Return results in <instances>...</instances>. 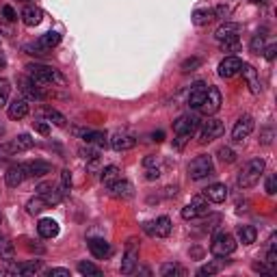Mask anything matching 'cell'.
I'll return each instance as SVG.
<instances>
[{
    "mask_svg": "<svg viewBox=\"0 0 277 277\" xmlns=\"http://www.w3.org/2000/svg\"><path fill=\"white\" fill-rule=\"evenodd\" d=\"M213 18H215V13L210 9H197L193 13V24L195 26H208L210 22H213Z\"/></svg>",
    "mask_w": 277,
    "mask_h": 277,
    "instance_id": "obj_32",
    "label": "cell"
},
{
    "mask_svg": "<svg viewBox=\"0 0 277 277\" xmlns=\"http://www.w3.org/2000/svg\"><path fill=\"white\" fill-rule=\"evenodd\" d=\"M143 230L148 232L150 236H158V238H167L171 234V219L169 217H158L156 221L145 223Z\"/></svg>",
    "mask_w": 277,
    "mask_h": 277,
    "instance_id": "obj_10",
    "label": "cell"
},
{
    "mask_svg": "<svg viewBox=\"0 0 277 277\" xmlns=\"http://www.w3.org/2000/svg\"><path fill=\"white\" fill-rule=\"evenodd\" d=\"M78 134L83 136L87 143H98L100 148H102V145H106V134L98 132V130H83V132H78Z\"/></svg>",
    "mask_w": 277,
    "mask_h": 277,
    "instance_id": "obj_33",
    "label": "cell"
},
{
    "mask_svg": "<svg viewBox=\"0 0 277 277\" xmlns=\"http://www.w3.org/2000/svg\"><path fill=\"white\" fill-rule=\"evenodd\" d=\"M26 178H28L26 176V167L22 163L11 165L9 169H7V173H5V182H7V186H9V188H18Z\"/></svg>",
    "mask_w": 277,
    "mask_h": 277,
    "instance_id": "obj_14",
    "label": "cell"
},
{
    "mask_svg": "<svg viewBox=\"0 0 277 277\" xmlns=\"http://www.w3.org/2000/svg\"><path fill=\"white\" fill-rule=\"evenodd\" d=\"M80 154H83V158H87V160H93V158H98V150H80Z\"/></svg>",
    "mask_w": 277,
    "mask_h": 277,
    "instance_id": "obj_53",
    "label": "cell"
},
{
    "mask_svg": "<svg viewBox=\"0 0 277 277\" xmlns=\"http://www.w3.org/2000/svg\"><path fill=\"white\" fill-rule=\"evenodd\" d=\"M7 115H9V119H13V121L24 119L26 115H28V102L24 98L13 100L11 104H9V108H7Z\"/></svg>",
    "mask_w": 277,
    "mask_h": 277,
    "instance_id": "obj_20",
    "label": "cell"
},
{
    "mask_svg": "<svg viewBox=\"0 0 277 277\" xmlns=\"http://www.w3.org/2000/svg\"><path fill=\"white\" fill-rule=\"evenodd\" d=\"M275 54H277V46H275V43H271L268 48H264V56H266V61H275Z\"/></svg>",
    "mask_w": 277,
    "mask_h": 277,
    "instance_id": "obj_52",
    "label": "cell"
},
{
    "mask_svg": "<svg viewBox=\"0 0 277 277\" xmlns=\"http://www.w3.org/2000/svg\"><path fill=\"white\" fill-rule=\"evenodd\" d=\"M158 165V158L156 156H148V158H143V167H154Z\"/></svg>",
    "mask_w": 277,
    "mask_h": 277,
    "instance_id": "obj_56",
    "label": "cell"
},
{
    "mask_svg": "<svg viewBox=\"0 0 277 277\" xmlns=\"http://www.w3.org/2000/svg\"><path fill=\"white\" fill-rule=\"evenodd\" d=\"M20 18H22V22H24L28 28H33V26H37L39 22L43 20V11L39 9V7H24Z\"/></svg>",
    "mask_w": 277,
    "mask_h": 277,
    "instance_id": "obj_22",
    "label": "cell"
},
{
    "mask_svg": "<svg viewBox=\"0 0 277 277\" xmlns=\"http://www.w3.org/2000/svg\"><path fill=\"white\" fill-rule=\"evenodd\" d=\"M240 65H243V61H240L238 56H225V59L219 63V76H221V78L236 76L240 72Z\"/></svg>",
    "mask_w": 277,
    "mask_h": 277,
    "instance_id": "obj_16",
    "label": "cell"
},
{
    "mask_svg": "<svg viewBox=\"0 0 277 277\" xmlns=\"http://www.w3.org/2000/svg\"><path fill=\"white\" fill-rule=\"evenodd\" d=\"M3 20H7V22H16V20H18L16 9H13V7H9V5H5V7H3Z\"/></svg>",
    "mask_w": 277,
    "mask_h": 277,
    "instance_id": "obj_46",
    "label": "cell"
},
{
    "mask_svg": "<svg viewBox=\"0 0 277 277\" xmlns=\"http://www.w3.org/2000/svg\"><path fill=\"white\" fill-rule=\"evenodd\" d=\"M43 117H46L50 123H54V126H59V128H65L67 126V119H65V115H61L59 111H56V108H43Z\"/></svg>",
    "mask_w": 277,
    "mask_h": 277,
    "instance_id": "obj_28",
    "label": "cell"
},
{
    "mask_svg": "<svg viewBox=\"0 0 277 277\" xmlns=\"http://www.w3.org/2000/svg\"><path fill=\"white\" fill-rule=\"evenodd\" d=\"M236 245L238 243L232 234H228V232H217L213 236V243H210V251H213L217 258H225L236 251Z\"/></svg>",
    "mask_w": 277,
    "mask_h": 277,
    "instance_id": "obj_4",
    "label": "cell"
},
{
    "mask_svg": "<svg viewBox=\"0 0 277 277\" xmlns=\"http://www.w3.org/2000/svg\"><path fill=\"white\" fill-rule=\"evenodd\" d=\"M24 3H31V0H24Z\"/></svg>",
    "mask_w": 277,
    "mask_h": 277,
    "instance_id": "obj_63",
    "label": "cell"
},
{
    "mask_svg": "<svg viewBox=\"0 0 277 277\" xmlns=\"http://www.w3.org/2000/svg\"><path fill=\"white\" fill-rule=\"evenodd\" d=\"M203 197L213 203H223L228 199V186L221 184V182H217V184H210L206 191H203Z\"/></svg>",
    "mask_w": 277,
    "mask_h": 277,
    "instance_id": "obj_17",
    "label": "cell"
},
{
    "mask_svg": "<svg viewBox=\"0 0 277 277\" xmlns=\"http://www.w3.org/2000/svg\"><path fill=\"white\" fill-rule=\"evenodd\" d=\"M5 132V126H0V134H3Z\"/></svg>",
    "mask_w": 277,
    "mask_h": 277,
    "instance_id": "obj_61",
    "label": "cell"
},
{
    "mask_svg": "<svg viewBox=\"0 0 277 277\" xmlns=\"http://www.w3.org/2000/svg\"><path fill=\"white\" fill-rule=\"evenodd\" d=\"M13 152H24V150H31L35 145V138L31 134H18L13 138Z\"/></svg>",
    "mask_w": 277,
    "mask_h": 277,
    "instance_id": "obj_31",
    "label": "cell"
},
{
    "mask_svg": "<svg viewBox=\"0 0 277 277\" xmlns=\"http://www.w3.org/2000/svg\"><path fill=\"white\" fill-rule=\"evenodd\" d=\"M253 126H256V121H253L251 115H243L236 123H234V128H232V141H245L247 136H249L253 132Z\"/></svg>",
    "mask_w": 277,
    "mask_h": 277,
    "instance_id": "obj_9",
    "label": "cell"
},
{
    "mask_svg": "<svg viewBox=\"0 0 277 277\" xmlns=\"http://www.w3.org/2000/svg\"><path fill=\"white\" fill-rule=\"evenodd\" d=\"M35 130H37L39 134H48L50 132V126L43 119H37V121H35Z\"/></svg>",
    "mask_w": 277,
    "mask_h": 277,
    "instance_id": "obj_50",
    "label": "cell"
},
{
    "mask_svg": "<svg viewBox=\"0 0 277 277\" xmlns=\"http://www.w3.org/2000/svg\"><path fill=\"white\" fill-rule=\"evenodd\" d=\"M9 93H11V83L7 78H0V106H7Z\"/></svg>",
    "mask_w": 277,
    "mask_h": 277,
    "instance_id": "obj_37",
    "label": "cell"
},
{
    "mask_svg": "<svg viewBox=\"0 0 277 277\" xmlns=\"http://www.w3.org/2000/svg\"><path fill=\"white\" fill-rule=\"evenodd\" d=\"M217 156L221 158V163H225V165H232V163H234V160H236V152L232 150V148H219Z\"/></svg>",
    "mask_w": 277,
    "mask_h": 277,
    "instance_id": "obj_38",
    "label": "cell"
},
{
    "mask_svg": "<svg viewBox=\"0 0 277 277\" xmlns=\"http://www.w3.org/2000/svg\"><path fill=\"white\" fill-rule=\"evenodd\" d=\"M50 188H52V184H39V188H37V193L39 195H43V193H48Z\"/></svg>",
    "mask_w": 277,
    "mask_h": 277,
    "instance_id": "obj_58",
    "label": "cell"
},
{
    "mask_svg": "<svg viewBox=\"0 0 277 277\" xmlns=\"http://www.w3.org/2000/svg\"><path fill=\"white\" fill-rule=\"evenodd\" d=\"M213 173H215V163H213V156H208V154L193 158L191 165H188V178L195 182L206 180L208 176H213Z\"/></svg>",
    "mask_w": 277,
    "mask_h": 277,
    "instance_id": "obj_3",
    "label": "cell"
},
{
    "mask_svg": "<svg viewBox=\"0 0 277 277\" xmlns=\"http://www.w3.org/2000/svg\"><path fill=\"white\" fill-rule=\"evenodd\" d=\"M266 193L275 195L277 193V176H268L266 178Z\"/></svg>",
    "mask_w": 277,
    "mask_h": 277,
    "instance_id": "obj_48",
    "label": "cell"
},
{
    "mask_svg": "<svg viewBox=\"0 0 277 277\" xmlns=\"http://www.w3.org/2000/svg\"><path fill=\"white\" fill-rule=\"evenodd\" d=\"M213 13H215V16H217V18H225V16H228V13H230V7H225V5H221V7H217V9H215Z\"/></svg>",
    "mask_w": 277,
    "mask_h": 277,
    "instance_id": "obj_54",
    "label": "cell"
},
{
    "mask_svg": "<svg viewBox=\"0 0 277 277\" xmlns=\"http://www.w3.org/2000/svg\"><path fill=\"white\" fill-rule=\"evenodd\" d=\"M158 176H160V171H158V167H156V169H148V171H145V180H158Z\"/></svg>",
    "mask_w": 277,
    "mask_h": 277,
    "instance_id": "obj_55",
    "label": "cell"
},
{
    "mask_svg": "<svg viewBox=\"0 0 277 277\" xmlns=\"http://www.w3.org/2000/svg\"><path fill=\"white\" fill-rule=\"evenodd\" d=\"M160 273H163V277H180L184 271H182V266H178V264H165Z\"/></svg>",
    "mask_w": 277,
    "mask_h": 277,
    "instance_id": "obj_40",
    "label": "cell"
},
{
    "mask_svg": "<svg viewBox=\"0 0 277 277\" xmlns=\"http://www.w3.org/2000/svg\"><path fill=\"white\" fill-rule=\"evenodd\" d=\"M5 63H7V61H5V56H3V54H0V65H5Z\"/></svg>",
    "mask_w": 277,
    "mask_h": 277,
    "instance_id": "obj_60",
    "label": "cell"
},
{
    "mask_svg": "<svg viewBox=\"0 0 277 277\" xmlns=\"http://www.w3.org/2000/svg\"><path fill=\"white\" fill-rule=\"evenodd\" d=\"M240 74H243L247 87H249V91L253 93V96H260L262 91V83H260V76H258V70L253 67V65L249 63H243L240 65Z\"/></svg>",
    "mask_w": 277,
    "mask_h": 277,
    "instance_id": "obj_12",
    "label": "cell"
},
{
    "mask_svg": "<svg viewBox=\"0 0 277 277\" xmlns=\"http://www.w3.org/2000/svg\"><path fill=\"white\" fill-rule=\"evenodd\" d=\"M136 260H138L136 238H130V240H128V247H126V253H123V260H121V273H123V275L134 273V268H136Z\"/></svg>",
    "mask_w": 277,
    "mask_h": 277,
    "instance_id": "obj_11",
    "label": "cell"
},
{
    "mask_svg": "<svg viewBox=\"0 0 277 277\" xmlns=\"http://www.w3.org/2000/svg\"><path fill=\"white\" fill-rule=\"evenodd\" d=\"M26 70H28V76L37 85H65V76L59 70L50 67V65L31 63V65H26Z\"/></svg>",
    "mask_w": 277,
    "mask_h": 277,
    "instance_id": "obj_1",
    "label": "cell"
},
{
    "mask_svg": "<svg viewBox=\"0 0 277 277\" xmlns=\"http://www.w3.org/2000/svg\"><path fill=\"white\" fill-rule=\"evenodd\" d=\"M78 273L80 275H91V277H100L102 271L96 266V264H91V262H78Z\"/></svg>",
    "mask_w": 277,
    "mask_h": 277,
    "instance_id": "obj_35",
    "label": "cell"
},
{
    "mask_svg": "<svg viewBox=\"0 0 277 277\" xmlns=\"http://www.w3.org/2000/svg\"><path fill=\"white\" fill-rule=\"evenodd\" d=\"M219 264H206V266H201L199 271H197V275L199 277H206V275H215V273H219Z\"/></svg>",
    "mask_w": 277,
    "mask_h": 277,
    "instance_id": "obj_47",
    "label": "cell"
},
{
    "mask_svg": "<svg viewBox=\"0 0 277 277\" xmlns=\"http://www.w3.org/2000/svg\"><path fill=\"white\" fill-rule=\"evenodd\" d=\"M18 83H20V91L26 96V100H37L39 102V100L46 98V93L39 89L37 83H35L33 78H20Z\"/></svg>",
    "mask_w": 277,
    "mask_h": 277,
    "instance_id": "obj_15",
    "label": "cell"
},
{
    "mask_svg": "<svg viewBox=\"0 0 277 277\" xmlns=\"http://www.w3.org/2000/svg\"><path fill=\"white\" fill-rule=\"evenodd\" d=\"M152 138H154L156 143H160V141L165 138V132H163V130H158V132H152Z\"/></svg>",
    "mask_w": 277,
    "mask_h": 277,
    "instance_id": "obj_57",
    "label": "cell"
},
{
    "mask_svg": "<svg viewBox=\"0 0 277 277\" xmlns=\"http://www.w3.org/2000/svg\"><path fill=\"white\" fill-rule=\"evenodd\" d=\"M206 91H208V85L206 83L193 85L191 93H188V106H191V108H199L201 102H203V96H206Z\"/></svg>",
    "mask_w": 277,
    "mask_h": 277,
    "instance_id": "obj_24",
    "label": "cell"
},
{
    "mask_svg": "<svg viewBox=\"0 0 277 277\" xmlns=\"http://www.w3.org/2000/svg\"><path fill=\"white\" fill-rule=\"evenodd\" d=\"M41 268V262L39 260H28V262H22V264H18L16 268H13V273L18 275H35Z\"/></svg>",
    "mask_w": 277,
    "mask_h": 277,
    "instance_id": "obj_29",
    "label": "cell"
},
{
    "mask_svg": "<svg viewBox=\"0 0 277 277\" xmlns=\"http://www.w3.org/2000/svg\"><path fill=\"white\" fill-rule=\"evenodd\" d=\"M264 167H266L264 158H251L238 173V186L240 188L256 186L260 182V178H262V173H264Z\"/></svg>",
    "mask_w": 277,
    "mask_h": 277,
    "instance_id": "obj_2",
    "label": "cell"
},
{
    "mask_svg": "<svg viewBox=\"0 0 277 277\" xmlns=\"http://www.w3.org/2000/svg\"><path fill=\"white\" fill-rule=\"evenodd\" d=\"M236 238H238V243H243V245H253L258 238V232L253 225H240L236 230Z\"/></svg>",
    "mask_w": 277,
    "mask_h": 277,
    "instance_id": "obj_26",
    "label": "cell"
},
{
    "mask_svg": "<svg viewBox=\"0 0 277 277\" xmlns=\"http://www.w3.org/2000/svg\"><path fill=\"white\" fill-rule=\"evenodd\" d=\"M108 193H111L115 199H130L134 195V186H132V182L117 178L113 184H108Z\"/></svg>",
    "mask_w": 277,
    "mask_h": 277,
    "instance_id": "obj_13",
    "label": "cell"
},
{
    "mask_svg": "<svg viewBox=\"0 0 277 277\" xmlns=\"http://www.w3.org/2000/svg\"><path fill=\"white\" fill-rule=\"evenodd\" d=\"M249 3H253V5H264L266 0H249Z\"/></svg>",
    "mask_w": 277,
    "mask_h": 277,
    "instance_id": "obj_59",
    "label": "cell"
},
{
    "mask_svg": "<svg viewBox=\"0 0 277 277\" xmlns=\"http://www.w3.org/2000/svg\"><path fill=\"white\" fill-rule=\"evenodd\" d=\"M238 33H240V24H234V22H225V24H221L217 28L215 37L217 41H228V39H238Z\"/></svg>",
    "mask_w": 277,
    "mask_h": 277,
    "instance_id": "obj_18",
    "label": "cell"
},
{
    "mask_svg": "<svg viewBox=\"0 0 277 277\" xmlns=\"http://www.w3.org/2000/svg\"><path fill=\"white\" fill-rule=\"evenodd\" d=\"M0 223H3V215H0Z\"/></svg>",
    "mask_w": 277,
    "mask_h": 277,
    "instance_id": "obj_62",
    "label": "cell"
},
{
    "mask_svg": "<svg viewBox=\"0 0 277 277\" xmlns=\"http://www.w3.org/2000/svg\"><path fill=\"white\" fill-rule=\"evenodd\" d=\"M197 128H199V117H195V115H182V117L173 121V132L180 136H186V138Z\"/></svg>",
    "mask_w": 277,
    "mask_h": 277,
    "instance_id": "obj_8",
    "label": "cell"
},
{
    "mask_svg": "<svg viewBox=\"0 0 277 277\" xmlns=\"http://www.w3.org/2000/svg\"><path fill=\"white\" fill-rule=\"evenodd\" d=\"M253 271L271 275V273H275V264H268V262H266V264H264V262H253Z\"/></svg>",
    "mask_w": 277,
    "mask_h": 277,
    "instance_id": "obj_45",
    "label": "cell"
},
{
    "mask_svg": "<svg viewBox=\"0 0 277 277\" xmlns=\"http://www.w3.org/2000/svg\"><path fill=\"white\" fill-rule=\"evenodd\" d=\"M37 43L48 52V50H52L54 46H59V43H61V35L56 33V31H50V33H46V35H41Z\"/></svg>",
    "mask_w": 277,
    "mask_h": 277,
    "instance_id": "obj_27",
    "label": "cell"
},
{
    "mask_svg": "<svg viewBox=\"0 0 277 277\" xmlns=\"http://www.w3.org/2000/svg\"><path fill=\"white\" fill-rule=\"evenodd\" d=\"M221 91L217 89V87L213 85H208V91H206V96H203V102H201V106H199V111L206 115V117H210V115H215L219 113V108H221Z\"/></svg>",
    "mask_w": 277,
    "mask_h": 277,
    "instance_id": "obj_6",
    "label": "cell"
},
{
    "mask_svg": "<svg viewBox=\"0 0 277 277\" xmlns=\"http://www.w3.org/2000/svg\"><path fill=\"white\" fill-rule=\"evenodd\" d=\"M111 145H113V150H117V152H128L136 145V138L128 132H117V134H113Z\"/></svg>",
    "mask_w": 277,
    "mask_h": 277,
    "instance_id": "obj_19",
    "label": "cell"
},
{
    "mask_svg": "<svg viewBox=\"0 0 277 277\" xmlns=\"http://www.w3.org/2000/svg\"><path fill=\"white\" fill-rule=\"evenodd\" d=\"M70 188H72V173H70V169H63L61 171V191H63V195L70 193Z\"/></svg>",
    "mask_w": 277,
    "mask_h": 277,
    "instance_id": "obj_43",
    "label": "cell"
},
{
    "mask_svg": "<svg viewBox=\"0 0 277 277\" xmlns=\"http://www.w3.org/2000/svg\"><path fill=\"white\" fill-rule=\"evenodd\" d=\"M43 201H46V206H56L61 199H63V191H56V188H50L48 193L41 195Z\"/></svg>",
    "mask_w": 277,
    "mask_h": 277,
    "instance_id": "obj_36",
    "label": "cell"
},
{
    "mask_svg": "<svg viewBox=\"0 0 277 277\" xmlns=\"http://www.w3.org/2000/svg\"><path fill=\"white\" fill-rule=\"evenodd\" d=\"M89 249L96 258H108L111 256V245L104 238H91L89 240Z\"/></svg>",
    "mask_w": 277,
    "mask_h": 277,
    "instance_id": "obj_25",
    "label": "cell"
},
{
    "mask_svg": "<svg viewBox=\"0 0 277 277\" xmlns=\"http://www.w3.org/2000/svg\"><path fill=\"white\" fill-rule=\"evenodd\" d=\"M223 130H225L223 121L210 115V117L199 126V143H210V141H215V138H219V136L223 134Z\"/></svg>",
    "mask_w": 277,
    "mask_h": 277,
    "instance_id": "obj_5",
    "label": "cell"
},
{
    "mask_svg": "<svg viewBox=\"0 0 277 277\" xmlns=\"http://www.w3.org/2000/svg\"><path fill=\"white\" fill-rule=\"evenodd\" d=\"M219 46H221L223 52H238V48H240V39H228V41H221Z\"/></svg>",
    "mask_w": 277,
    "mask_h": 277,
    "instance_id": "obj_42",
    "label": "cell"
},
{
    "mask_svg": "<svg viewBox=\"0 0 277 277\" xmlns=\"http://www.w3.org/2000/svg\"><path fill=\"white\" fill-rule=\"evenodd\" d=\"M26 208H28V213H31V215H39L41 210L46 208V201H43V197L39 195V197H35V199L28 201V206H26Z\"/></svg>",
    "mask_w": 277,
    "mask_h": 277,
    "instance_id": "obj_39",
    "label": "cell"
},
{
    "mask_svg": "<svg viewBox=\"0 0 277 277\" xmlns=\"http://www.w3.org/2000/svg\"><path fill=\"white\" fill-rule=\"evenodd\" d=\"M206 213H208V199L203 197V195H197V197H193L184 208H182V219L191 221V219L201 217V215H206Z\"/></svg>",
    "mask_w": 277,
    "mask_h": 277,
    "instance_id": "obj_7",
    "label": "cell"
},
{
    "mask_svg": "<svg viewBox=\"0 0 277 277\" xmlns=\"http://www.w3.org/2000/svg\"><path fill=\"white\" fill-rule=\"evenodd\" d=\"M251 52H256V54H260L262 50H264V35H253V39H251Z\"/></svg>",
    "mask_w": 277,
    "mask_h": 277,
    "instance_id": "obj_41",
    "label": "cell"
},
{
    "mask_svg": "<svg viewBox=\"0 0 277 277\" xmlns=\"http://www.w3.org/2000/svg\"><path fill=\"white\" fill-rule=\"evenodd\" d=\"M37 232L41 238H54L59 234V223H56L54 219H41L37 223Z\"/></svg>",
    "mask_w": 277,
    "mask_h": 277,
    "instance_id": "obj_23",
    "label": "cell"
},
{
    "mask_svg": "<svg viewBox=\"0 0 277 277\" xmlns=\"http://www.w3.org/2000/svg\"><path fill=\"white\" fill-rule=\"evenodd\" d=\"M102 182H104V184L108 186V184H113L115 180L119 178V167H115V165H108V167H104V169H102Z\"/></svg>",
    "mask_w": 277,
    "mask_h": 277,
    "instance_id": "obj_34",
    "label": "cell"
},
{
    "mask_svg": "<svg viewBox=\"0 0 277 277\" xmlns=\"http://www.w3.org/2000/svg\"><path fill=\"white\" fill-rule=\"evenodd\" d=\"M201 65V59L199 56H193V59H186L184 63H182V72H195Z\"/></svg>",
    "mask_w": 277,
    "mask_h": 277,
    "instance_id": "obj_44",
    "label": "cell"
},
{
    "mask_svg": "<svg viewBox=\"0 0 277 277\" xmlns=\"http://www.w3.org/2000/svg\"><path fill=\"white\" fill-rule=\"evenodd\" d=\"M26 176L28 178H43L46 173L52 171V167L46 160H31V163H26Z\"/></svg>",
    "mask_w": 277,
    "mask_h": 277,
    "instance_id": "obj_21",
    "label": "cell"
},
{
    "mask_svg": "<svg viewBox=\"0 0 277 277\" xmlns=\"http://www.w3.org/2000/svg\"><path fill=\"white\" fill-rule=\"evenodd\" d=\"M48 275L50 277H70V271L67 268H50Z\"/></svg>",
    "mask_w": 277,
    "mask_h": 277,
    "instance_id": "obj_51",
    "label": "cell"
},
{
    "mask_svg": "<svg viewBox=\"0 0 277 277\" xmlns=\"http://www.w3.org/2000/svg\"><path fill=\"white\" fill-rule=\"evenodd\" d=\"M273 141V128H264V132L260 134V143L262 145H271Z\"/></svg>",
    "mask_w": 277,
    "mask_h": 277,
    "instance_id": "obj_49",
    "label": "cell"
},
{
    "mask_svg": "<svg viewBox=\"0 0 277 277\" xmlns=\"http://www.w3.org/2000/svg\"><path fill=\"white\" fill-rule=\"evenodd\" d=\"M16 256V249H13V243L5 234H0V260H13Z\"/></svg>",
    "mask_w": 277,
    "mask_h": 277,
    "instance_id": "obj_30",
    "label": "cell"
}]
</instances>
